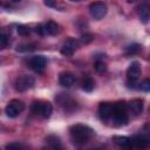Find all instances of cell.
I'll use <instances>...</instances> for the list:
<instances>
[{"instance_id":"obj_22","label":"cell","mask_w":150,"mask_h":150,"mask_svg":"<svg viewBox=\"0 0 150 150\" xmlns=\"http://www.w3.org/2000/svg\"><path fill=\"white\" fill-rule=\"evenodd\" d=\"M138 89L142 91H150V79H145L138 83Z\"/></svg>"},{"instance_id":"obj_18","label":"cell","mask_w":150,"mask_h":150,"mask_svg":"<svg viewBox=\"0 0 150 150\" xmlns=\"http://www.w3.org/2000/svg\"><path fill=\"white\" fill-rule=\"evenodd\" d=\"M94 86H95L94 80H93L90 76H84V77L82 79L81 87H82V89H83L84 91H91V90L94 89Z\"/></svg>"},{"instance_id":"obj_31","label":"cell","mask_w":150,"mask_h":150,"mask_svg":"<svg viewBox=\"0 0 150 150\" xmlns=\"http://www.w3.org/2000/svg\"><path fill=\"white\" fill-rule=\"evenodd\" d=\"M71 1H80V0H71Z\"/></svg>"},{"instance_id":"obj_30","label":"cell","mask_w":150,"mask_h":150,"mask_svg":"<svg viewBox=\"0 0 150 150\" xmlns=\"http://www.w3.org/2000/svg\"><path fill=\"white\" fill-rule=\"evenodd\" d=\"M13 2H19V1H21V0H12Z\"/></svg>"},{"instance_id":"obj_1","label":"cell","mask_w":150,"mask_h":150,"mask_svg":"<svg viewBox=\"0 0 150 150\" xmlns=\"http://www.w3.org/2000/svg\"><path fill=\"white\" fill-rule=\"evenodd\" d=\"M69 134L71 137V141L76 145H83L86 144L94 135V131L91 128L84 124H75L70 127Z\"/></svg>"},{"instance_id":"obj_6","label":"cell","mask_w":150,"mask_h":150,"mask_svg":"<svg viewBox=\"0 0 150 150\" xmlns=\"http://www.w3.org/2000/svg\"><path fill=\"white\" fill-rule=\"evenodd\" d=\"M89 12H90V15L94 19L101 20L107 14V6L103 2H98V1L97 2H93L89 6Z\"/></svg>"},{"instance_id":"obj_4","label":"cell","mask_w":150,"mask_h":150,"mask_svg":"<svg viewBox=\"0 0 150 150\" xmlns=\"http://www.w3.org/2000/svg\"><path fill=\"white\" fill-rule=\"evenodd\" d=\"M34 84H35V80L32 76H29V75H22V76L18 77L15 80L14 88H15L16 91L22 93V91H26V90L33 88Z\"/></svg>"},{"instance_id":"obj_27","label":"cell","mask_w":150,"mask_h":150,"mask_svg":"<svg viewBox=\"0 0 150 150\" xmlns=\"http://www.w3.org/2000/svg\"><path fill=\"white\" fill-rule=\"evenodd\" d=\"M23 145L20 143H9L6 145V149H22Z\"/></svg>"},{"instance_id":"obj_11","label":"cell","mask_w":150,"mask_h":150,"mask_svg":"<svg viewBox=\"0 0 150 150\" xmlns=\"http://www.w3.org/2000/svg\"><path fill=\"white\" fill-rule=\"evenodd\" d=\"M75 81H76V77L73 73L70 71H64V73H61L60 76H59V83L62 86V87H66V88H70L73 87V84H75Z\"/></svg>"},{"instance_id":"obj_21","label":"cell","mask_w":150,"mask_h":150,"mask_svg":"<svg viewBox=\"0 0 150 150\" xmlns=\"http://www.w3.org/2000/svg\"><path fill=\"white\" fill-rule=\"evenodd\" d=\"M141 49H142V47H141L139 45L134 43V45H130V46H128V47L125 48V53H127L128 55H131V54H136V53H138Z\"/></svg>"},{"instance_id":"obj_15","label":"cell","mask_w":150,"mask_h":150,"mask_svg":"<svg viewBox=\"0 0 150 150\" xmlns=\"http://www.w3.org/2000/svg\"><path fill=\"white\" fill-rule=\"evenodd\" d=\"M42 27L45 35H54L59 32V25L54 21H47L46 23L42 25Z\"/></svg>"},{"instance_id":"obj_24","label":"cell","mask_w":150,"mask_h":150,"mask_svg":"<svg viewBox=\"0 0 150 150\" xmlns=\"http://www.w3.org/2000/svg\"><path fill=\"white\" fill-rule=\"evenodd\" d=\"M18 33L20 34V35H28L29 33H30V28L28 27V26H25V25H20V26H18Z\"/></svg>"},{"instance_id":"obj_3","label":"cell","mask_w":150,"mask_h":150,"mask_svg":"<svg viewBox=\"0 0 150 150\" xmlns=\"http://www.w3.org/2000/svg\"><path fill=\"white\" fill-rule=\"evenodd\" d=\"M30 109L33 112L41 116L42 118H48L53 111V107L48 101H34Z\"/></svg>"},{"instance_id":"obj_7","label":"cell","mask_w":150,"mask_h":150,"mask_svg":"<svg viewBox=\"0 0 150 150\" xmlns=\"http://www.w3.org/2000/svg\"><path fill=\"white\" fill-rule=\"evenodd\" d=\"M46 64H47V60L45 56L42 55H35V56H32L29 60H28V66L30 69H33L34 71L36 73H41L43 71V69L46 68Z\"/></svg>"},{"instance_id":"obj_2","label":"cell","mask_w":150,"mask_h":150,"mask_svg":"<svg viewBox=\"0 0 150 150\" xmlns=\"http://www.w3.org/2000/svg\"><path fill=\"white\" fill-rule=\"evenodd\" d=\"M128 104L125 102H116L114 104V111H112V117L111 121L115 125L122 127L128 123Z\"/></svg>"},{"instance_id":"obj_25","label":"cell","mask_w":150,"mask_h":150,"mask_svg":"<svg viewBox=\"0 0 150 150\" xmlns=\"http://www.w3.org/2000/svg\"><path fill=\"white\" fill-rule=\"evenodd\" d=\"M0 48L1 49H4V48H6L7 47V45H8V36L5 34V33H1V35H0Z\"/></svg>"},{"instance_id":"obj_5","label":"cell","mask_w":150,"mask_h":150,"mask_svg":"<svg viewBox=\"0 0 150 150\" xmlns=\"http://www.w3.org/2000/svg\"><path fill=\"white\" fill-rule=\"evenodd\" d=\"M25 109V104L22 101L20 100H12L5 108V111H6V115L11 118H14L16 116L20 115V112Z\"/></svg>"},{"instance_id":"obj_28","label":"cell","mask_w":150,"mask_h":150,"mask_svg":"<svg viewBox=\"0 0 150 150\" xmlns=\"http://www.w3.org/2000/svg\"><path fill=\"white\" fill-rule=\"evenodd\" d=\"M43 2L47 7H52V8L56 7V0H43Z\"/></svg>"},{"instance_id":"obj_9","label":"cell","mask_w":150,"mask_h":150,"mask_svg":"<svg viewBox=\"0 0 150 150\" xmlns=\"http://www.w3.org/2000/svg\"><path fill=\"white\" fill-rule=\"evenodd\" d=\"M77 47H79V41L77 40H75V39H68L63 43V46L61 48V54L64 55V56H71L74 54V52L77 49Z\"/></svg>"},{"instance_id":"obj_29","label":"cell","mask_w":150,"mask_h":150,"mask_svg":"<svg viewBox=\"0 0 150 150\" xmlns=\"http://www.w3.org/2000/svg\"><path fill=\"white\" fill-rule=\"evenodd\" d=\"M35 32L39 34V35H41V36H43L45 35V33H43V27H42V25H38L36 27H35Z\"/></svg>"},{"instance_id":"obj_23","label":"cell","mask_w":150,"mask_h":150,"mask_svg":"<svg viewBox=\"0 0 150 150\" xmlns=\"http://www.w3.org/2000/svg\"><path fill=\"white\" fill-rule=\"evenodd\" d=\"M33 49H34V46L28 43H21V45H18L16 47V52H30Z\"/></svg>"},{"instance_id":"obj_17","label":"cell","mask_w":150,"mask_h":150,"mask_svg":"<svg viewBox=\"0 0 150 150\" xmlns=\"http://www.w3.org/2000/svg\"><path fill=\"white\" fill-rule=\"evenodd\" d=\"M46 142H47V145L52 149H62V144H61V141L57 136L55 135H50L46 138Z\"/></svg>"},{"instance_id":"obj_20","label":"cell","mask_w":150,"mask_h":150,"mask_svg":"<svg viewBox=\"0 0 150 150\" xmlns=\"http://www.w3.org/2000/svg\"><path fill=\"white\" fill-rule=\"evenodd\" d=\"M94 67H95V70H96L98 74H103V73L107 70V64L103 62V60H96Z\"/></svg>"},{"instance_id":"obj_16","label":"cell","mask_w":150,"mask_h":150,"mask_svg":"<svg viewBox=\"0 0 150 150\" xmlns=\"http://www.w3.org/2000/svg\"><path fill=\"white\" fill-rule=\"evenodd\" d=\"M112 141L121 148H132V141L130 137L125 136H114Z\"/></svg>"},{"instance_id":"obj_19","label":"cell","mask_w":150,"mask_h":150,"mask_svg":"<svg viewBox=\"0 0 150 150\" xmlns=\"http://www.w3.org/2000/svg\"><path fill=\"white\" fill-rule=\"evenodd\" d=\"M56 101L59 102L60 105H63L64 108H69L70 105H74V103H75L69 96H67V95H64V94H61L60 96H57Z\"/></svg>"},{"instance_id":"obj_14","label":"cell","mask_w":150,"mask_h":150,"mask_svg":"<svg viewBox=\"0 0 150 150\" xmlns=\"http://www.w3.org/2000/svg\"><path fill=\"white\" fill-rule=\"evenodd\" d=\"M128 109L135 115V116H137V115H139L141 112H142V110H143V102L141 101V100H132V101H130L129 103H128Z\"/></svg>"},{"instance_id":"obj_26","label":"cell","mask_w":150,"mask_h":150,"mask_svg":"<svg viewBox=\"0 0 150 150\" xmlns=\"http://www.w3.org/2000/svg\"><path fill=\"white\" fill-rule=\"evenodd\" d=\"M93 40H94V35L90 34V33H86V34H83V35L81 36V41H82L83 43H89V42H91Z\"/></svg>"},{"instance_id":"obj_10","label":"cell","mask_w":150,"mask_h":150,"mask_svg":"<svg viewBox=\"0 0 150 150\" xmlns=\"http://www.w3.org/2000/svg\"><path fill=\"white\" fill-rule=\"evenodd\" d=\"M141 76V66L137 61H134L129 64L127 69V77L129 81H137Z\"/></svg>"},{"instance_id":"obj_8","label":"cell","mask_w":150,"mask_h":150,"mask_svg":"<svg viewBox=\"0 0 150 150\" xmlns=\"http://www.w3.org/2000/svg\"><path fill=\"white\" fill-rule=\"evenodd\" d=\"M112 111H114V104H111V103L102 102L98 105V115H100V118L102 121H104V122L111 120Z\"/></svg>"},{"instance_id":"obj_12","label":"cell","mask_w":150,"mask_h":150,"mask_svg":"<svg viewBox=\"0 0 150 150\" xmlns=\"http://www.w3.org/2000/svg\"><path fill=\"white\" fill-rule=\"evenodd\" d=\"M132 141V146L134 148H138V149H144V148H148L150 145V138H148L144 134H139V135H136L131 138Z\"/></svg>"},{"instance_id":"obj_13","label":"cell","mask_w":150,"mask_h":150,"mask_svg":"<svg viewBox=\"0 0 150 150\" xmlns=\"http://www.w3.org/2000/svg\"><path fill=\"white\" fill-rule=\"evenodd\" d=\"M137 13H138V16L142 22L146 23L150 21V6L149 5H146V4L139 5L137 8Z\"/></svg>"}]
</instances>
